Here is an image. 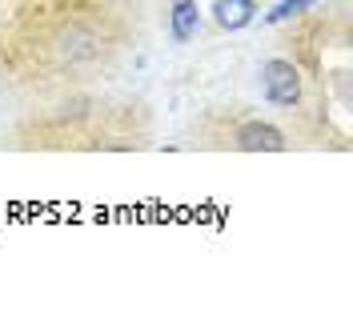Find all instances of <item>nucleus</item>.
Masks as SVG:
<instances>
[{
	"instance_id": "obj_4",
	"label": "nucleus",
	"mask_w": 353,
	"mask_h": 313,
	"mask_svg": "<svg viewBox=\"0 0 353 313\" xmlns=\"http://www.w3.org/2000/svg\"><path fill=\"white\" fill-rule=\"evenodd\" d=\"M197 28H201L197 0H176L173 12H169V37H173V45H189L197 37Z\"/></svg>"
},
{
	"instance_id": "obj_1",
	"label": "nucleus",
	"mask_w": 353,
	"mask_h": 313,
	"mask_svg": "<svg viewBox=\"0 0 353 313\" xmlns=\"http://www.w3.org/2000/svg\"><path fill=\"white\" fill-rule=\"evenodd\" d=\"M261 92L269 105L293 109L301 101V72L293 61H265L261 65Z\"/></svg>"
},
{
	"instance_id": "obj_3",
	"label": "nucleus",
	"mask_w": 353,
	"mask_h": 313,
	"mask_svg": "<svg viewBox=\"0 0 353 313\" xmlns=\"http://www.w3.org/2000/svg\"><path fill=\"white\" fill-rule=\"evenodd\" d=\"M213 21L225 32H241L257 21V0H213Z\"/></svg>"
},
{
	"instance_id": "obj_2",
	"label": "nucleus",
	"mask_w": 353,
	"mask_h": 313,
	"mask_svg": "<svg viewBox=\"0 0 353 313\" xmlns=\"http://www.w3.org/2000/svg\"><path fill=\"white\" fill-rule=\"evenodd\" d=\"M285 145V133L273 125H261V121H249L237 129V149H245V153H281Z\"/></svg>"
},
{
	"instance_id": "obj_5",
	"label": "nucleus",
	"mask_w": 353,
	"mask_h": 313,
	"mask_svg": "<svg viewBox=\"0 0 353 313\" xmlns=\"http://www.w3.org/2000/svg\"><path fill=\"white\" fill-rule=\"evenodd\" d=\"M317 0H281V4H273L269 12H265V24H285L293 21V17H301V12H309Z\"/></svg>"
}]
</instances>
